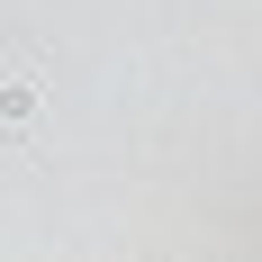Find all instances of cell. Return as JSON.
Returning <instances> with one entry per match:
<instances>
[{
	"label": "cell",
	"instance_id": "obj_1",
	"mask_svg": "<svg viewBox=\"0 0 262 262\" xmlns=\"http://www.w3.org/2000/svg\"><path fill=\"white\" fill-rule=\"evenodd\" d=\"M27 118H36V73H9V81H0V136L27 127Z\"/></svg>",
	"mask_w": 262,
	"mask_h": 262
}]
</instances>
